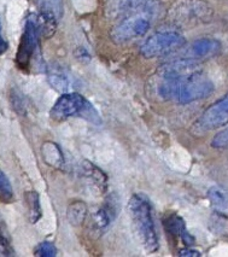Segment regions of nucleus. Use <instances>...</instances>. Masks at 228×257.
Returning a JSON list of instances; mask_svg holds the SVG:
<instances>
[{"mask_svg": "<svg viewBox=\"0 0 228 257\" xmlns=\"http://www.w3.org/2000/svg\"><path fill=\"white\" fill-rule=\"evenodd\" d=\"M178 256H180V257H199V256H202V253L197 250L185 247V249L179 251Z\"/></svg>", "mask_w": 228, "mask_h": 257, "instance_id": "393cba45", "label": "nucleus"}, {"mask_svg": "<svg viewBox=\"0 0 228 257\" xmlns=\"http://www.w3.org/2000/svg\"><path fill=\"white\" fill-rule=\"evenodd\" d=\"M116 214H118V202L113 198V196H110L106 202L93 215V228L99 233L104 232L111 225V222L116 217Z\"/></svg>", "mask_w": 228, "mask_h": 257, "instance_id": "1a4fd4ad", "label": "nucleus"}, {"mask_svg": "<svg viewBox=\"0 0 228 257\" xmlns=\"http://www.w3.org/2000/svg\"><path fill=\"white\" fill-rule=\"evenodd\" d=\"M210 228L214 233L221 235H227L228 234V219L224 217L223 215L215 213L211 216L210 220Z\"/></svg>", "mask_w": 228, "mask_h": 257, "instance_id": "412c9836", "label": "nucleus"}, {"mask_svg": "<svg viewBox=\"0 0 228 257\" xmlns=\"http://www.w3.org/2000/svg\"><path fill=\"white\" fill-rule=\"evenodd\" d=\"M40 14L50 15L59 20L63 15V0H34Z\"/></svg>", "mask_w": 228, "mask_h": 257, "instance_id": "f3484780", "label": "nucleus"}, {"mask_svg": "<svg viewBox=\"0 0 228 257\" xmlns=\"http://www.w3.org/2000/svg\"><path fill=\"white\" fill-rule=\"evenodd\" d=\"M208 198L212 204L216 207L226 208L228 207V193L222 188L217 186H212L208 191Z\"/></svg>", "mask_w": 228, "mask_h": 257, "instance_id": "6ab92c4d", "label": "nucleus"}, {"mask_svg": "<svg viewBox=\"0 0 228 257\" xmlns=\"http://www.w3.org/2000/svg\"><path fill=\"white\" fill-rule=\"evenodd\" d=\"M164 228L174 238H179L184 241L185 245H193L194 238L192 237L186 228L184 219L179 215L173 214L164 219Z\"/></svg>", "mask_w": 228, "mask_h": 257, "instance_id": "9b49d317", "label": "nucleus"}, {"mask_svg": "<svg viewBox=\"0 0 228 257\" xmlns=\"http://www.w3.org/2000/svg\"><path fill=\"white\" fill-rule=\"evenodd\" d=\"M161 14L162 7L157 0H151L128 11L119 17V22L110 31L111 40L115 44H126L144 37Z\"/></svg>", "mask_w": 228, "mask_h": 257, "instance_id": "f03ea898", "label": "nucleus"}, {"mask_svg": "<svg viewBox=\"0 0 228 257\" xmlns=\"http://www.w3.org/2000/svg\"><path fill=\"white\" fill-rule=\"evenodd\" d=\"M87 216L86 204L82 202H74L69 205L68 209V220L71 225L81 226L85 222Z\"/></svg>", "mask_w": 228, "mask_h": 257, "instance_id": "a211bd4d", "label": "nucleus"}, {"mask_svg": "<svg viewBox=\"0 0 228 257\" xmlns=\"http://www.w3.org/2000/svg\"><path fill=\"white\" fill-rule=\"evenodd\" d=\"M186 39L176 28L160 29L144 41L140 53L148 59L164 57L176 52L185 46Z\"/></svg>", "mask_w": 228, "mask_h": 257, "instance_id": "39448f33", "label": "nucleus"}, {"mask_svg": "<svg viewBox=\"0 0 228 257\" xmlns=\"http://www.w3.org/2000/svg\"><path fill=\"white\" fill-rule=\"evenodd\" d=\"M51 118L55 121H67L70 117H81L94 124L101 123V117L97 110L80 93H64L58 98L51 109Z\"/></svg>", "mask_w": 228, "mask_h": 257, "instance_id": "20e7f679", "label": "nucleus"}, {"mask_svg": "<svg viewBox=\"0 0 228 257\" xmlns=\"http://www.w3.org/2000/svg\"><path fill=\"white\" fill-rule=\"evenodd\" d=\"M222 45L218 40L211 38H202L198 39L191 45L190 58L199 59V58H210L221 52Z\"/></svg>", "mask_w": 228, "mask_h": 257, "instance_id": "9d476101", "label": "nucleus"}, {"mask_svg": "<svg viewBox=\"0 0 228 257\" xmlns=\"http://www.w3.org/2000/svg\"><path fill=\"white\" fill-rule=\"evenodd\" d=\"M41 155H43L45 162L53 168L61 169L64 166V157H63L61 148L55 143H44L41 146Z\"/></svg>", "mask_w": 228, "mask_h": 257, "instance_id": "4468645a", "label": "nucleus"}, {"mask_svg": "<svg viewBox=\"0 0 228 257\" xmlns=\"http://www.w3.org/2000/svg\"><path fill=\"white\" fill-rule=\"evenodd\" d=\"M15 195L13 186L9 181L8 176L0 170V202L11 203L14 202Z\"/></svg>", "mask_w": 228, "mask_h": 257, "instance_id": "aec40b11", "label": "nucleus"}, {"mask_svg": "<svg viewBox=\"0 0 228 257\" xmlns=\"http://www.w3.org/2000/svg\"><path fill=\"white\" fill-rule=\"evenodd\" d=\"M25 197L27 210H28V219L32 223H37L40 220V217L43 216L39 195L35 191H28V192H26Z\"/></svg>", "mask_w": 228, "mask_h": 257, "instance_id": "2eb2a0df", "label": "nucleus"}, {"mask_svg": "<svg viewBox=\"0 0 228 257\" xmlns=\"http://www.w3.org/2000/svg\"><path fill=\"white\" fill-rule=\"evenodd\" d=\"M7 50H8V43L4 40V38H3L2 35V23H0V55L7 52Z\"/></svg>", "mask_w": 228, "mask_h": 257, "instance_id": "a878e982", "label": "nucleus"}, {"mask_svg": "<svg viewBox=\"0 0 228 257\" xmlns=\"http://www.w3.org/2000/svg\"><path fill=\"white\" fill-rule=\"evenodd\" d=\"M49 82L56 91L67 92L70 87V79L61 68H52L49 71Z\"/></svg>", "mask_w": 228, "mask_h": 257, "instance_id": "dca6fc26", "label": "nucleus"}, {"mask_svg": "<svg viewBox=\"0 0 228 257\" xmlns=\"http://www.w3.org/2000/svg\"><path fill=\"white\" fill-rule=\"evenodd\" d=\"M0 256H14V249L11 246L10 238L4 225L0 222Z\"/></svg>", "mask_w": 228, "mask_h": 257, "instance_id": "4be33fe9", "label": "nucleus"}, {"mask_svg": "<svg viewBox=\"0 0 228 257\" xmlns=\"http://www.w3.org/2000/svg\"><path fill=\"white\" fill-rule=\"evenodd\" d=\"M132 225L140 244L148 252H156L160 247V240L156 231L152 205L144 195H133L128 203Z\"/></svg>", "mask_w": 228, "mask_h": 257, "instance_id": "7ed1b4c3", "label": "nucleus"}, {"mask_svg": "<svg viewBox=\"0 0 228 257\" xmlns=\"http://www.w3.org/2000/svg\"><path fill=\"white\" fill-rule=\"evenodd\" d=\"M211 146L215 149H228V128L216 134L211 142Z\"/></svg>", "mask_w": 228, "mask_h": 257, "instance_id": "b1692460", "label": "nucleus"}, {"mask_svg": "<svg viewBox=\"0 0 228 257\" xmlns=\"http://www.w3.org/2000/svg\"><path fill=\"white\" fill-rule=\"evenodd\" d=\"M34 255L38 257H55L57 256V247L50 241H44L35 247Z\"/></svg>", "mask_w": 228, "mask_h": 257, "instance_id": "5701e85b", "label": "nucleus"}, {"mask_svg": "<svg viewBox=\"0 0 228 257\" xmlns=\"http://www.w3.org/2000/svg\"><path fill=\"white\" fill-rule=\"evenodd\" d=\"M228 123V93L210 105L200 117L192 125L191 133L193 136H203L210 131L217 130Z\"/></svg>", "mask_w": 228, "mask_h": 257, "instance_id": "0eeeda50", "label": "nucleus"}, {"mask_svg": "<svg viewBox=\"0 0 228 257\" xmlns=\"http://www.w3.org/2000/svg\"><path fill=\"white\" fill-rule=\"evenodd\" d=\"M81 172H82V175L85 176L87 180L91 182L92 185H94L100 192H105L106 191L107 178L98 167H95L91 162L85 161L82 166H81Z\"/></svg>", "mask_w": 228, "mask_h": 257, "instance_id": "ddd939ff", "label": "nucleus"}, {"mask_svg": "<svg viewBox=\"0 0 228 257\" xmlns=\"http://www.w3.org/2000/svg\"><path fill=\"white\" fill-rule=\"evenodd\" d=\"M168 16L174 25H202L212 19V10L203 0H178L172 5Z\"/></svg>", "mask_w": 228, "mask_h": 257, "instance_id": "423d86ee", "label": "nucleus"}, {"mask_svg": "<svg viewBox=\"0 0 228 257\" xmlns=\"http://www.w3.org/2000/svg\"><path fill=\"white\" fill-rule=\"evenodd\" d=\"M148 2L151 0H105L104 11L109 19H119L122 15Z\"/></svg>", "mask_w": 228, "mask_h": 257, "instance_id": "f8f14e48", "label": "nucleus"}, {"mask_svg": "<svg viewBox=\"0 0 228 257\" xmlns=\"http://www.w3.org/2000/svg\"><path fill=\"white\" fill-rule=\"evenodd\" d=\"M154 89L162 99L190 104L208 98L214 92V83L204 76L199 62L194 58H180L166 63L156 73Z\"/></svg>", "mask_w": 228, "mask_h": 257, "instance_id": "f257e3e1", "label": "nucleus"}, {"mask_svg": "<svg viewBox=\"0 0 228 257\" xmlns=\"http://www.w3.org/2000/svg\"><path fill=\"white\" fill-rule=\"evenodd\" d=\"M39 29L37 26V20L34 16L27 20L25 31H23L21 41L17 49L16 63L21 69H28L31 65L33 56L37 51L39 43Z\"/></svg>", "mask_w": 228, "mask_h": 257, "instance_id": "6e6552de", "label": "nucleus"}]
</instances>
